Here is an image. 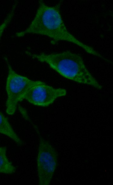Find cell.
<instances>
[{
	"label": "cell",
	"instance_id": "5",
	"mask_svg": "<svg viewBox=\"0 0 113 185\" xmlns=\"http://www.w3.org/2000/svg\"><path fill=\"white\" fill-rule=\"evenodd\" d=\"M66 93L64 89L55 88L46 84L38 85L30 88L22 98L31 104L38 106L46 107L52 104L58 98Z\"/></svg>",
	"mask_w": 113,
	"mask_h": 185
},
{
	"label": "cell",
	"instance_id": "7",
	"mask_svg": "<svg viewBox=\"0 0 113 185\" xmlns=\"http://www.w3.org/2000/svg\"><path fill=\"white\" fill-rule=\"evenodd\" d=\"M6 151V147H0V173L10 174L15 172L16 169L7 158Z\"/></svg>",
	"mask_w": 113,
	"mask_h": 185
},
{
	"label": "cell",
	"instance_id": "6",
	"mask_svg": "<svg viewBox=\"0 0 113 185\" xmlns=\"http://www.w3.org/2000/svg\"><path fill=\"white\" fill-rule=\"evenodd\" d=\"M0 133L8 136L18 145H22L23 142L22 140L13 130L7 119L1 112H0Z\"/></svg>",
	"mask_w": 113,
	"mask_h": 185
},
{
	"label": "cell",
	"instance_id": "3",
	"mask_svg": "<svg viewBox=\"0 0 113 185\" xmlns=\"http://www.w3.org/2000/svg\"><path fill=\"white\" fill-rule=\"evenodd\" d=\"M4 59L8 70L6 84L7 96L6 111L7 114L12 115L16 110L18 102L22 100L23 96L28 90L33 86L45 83L32 81L18 74L12 69L7 58L4 57Z\"/></svg>",
	"mask_w": 113,
	"mask_h": 185
},
{
	"label": "cell",
	"instance_id": "2",
	"mask_svg": "<svg viewBox=\"0 0 113 185\" xmlns=\"http://www.w3.org/2000/svg\"><path fill=\"white\" fill-rule=\"evenodd\" d=\"M28 56L47 63L50 67L64 77L77 82L92 86L98 89L102 87L86 68L79 55L66 51L48 54L33 53L26 51Z\"/></svg>",
	"mask_w": 113,
	"mask_h": 185
},
{
	"label": "cell",
	"instance_id": "1",
	"mask_svg": "<svg viewBox=\"0 0 113 185\" xmlns=\"http://www.w3.org/2000/svg\"><path fill=\"white\" fill-rule=\"evenodd\" d=\"M61 2L53 6L46 4L43 0L38 1L35 16L30 25L25 30L16 32V36L22 37L29 34L46 36L51 38L53 44L59 41L70 42L80 47L88 53L92 47L76 38L67 30L60 13Z\"/></svg>",
	"mask_w": 113,
	"mask_h": 185
},
{
	"label": "cell",
	"instance_id": "4",
	"mask_svg": "<svg viewBox=\"0 0 113 185\" xmlns=\"http://www.w3.org/2000/svg\"><path fill=\"white\" fill-rule=\"evenodd\" d=\"M34 128L39 138L37 159L38 184L47 185L52 179L57 165V155L52 146L41 136L36 126Z\"/></svg>",
	"mask_w": 113,
	"mask_h": 185
}]
</instances>
